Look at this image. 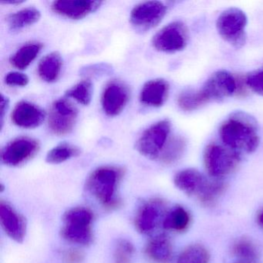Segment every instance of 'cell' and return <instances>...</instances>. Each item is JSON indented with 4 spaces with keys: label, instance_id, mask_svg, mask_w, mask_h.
I'll list each match as a JSON object with an SVG mask.
<instances>
[{
    "label": "cell",
    "instance_id": "cell-13",
    "mask_svg": "<svg viewBox=\"0 0 263 263\" xmlns=\"http://www.w3.org/2000/svg\"><path fill=\"white\" fill-rule=\"evenodd\" d=\"M101 2L93 0H59L55 1L52 9L61 16L72 20H81L96 11Z\"/></svg>",
    "mask_w": 263,
    "mask_h": 263
},
{
    "label": "cell",
    "instance_id": "cell-25",
    "mask_svg": "<svg viewBox=\"0 0 263 263\" xmlns=\"http://www.w3.org/2000/svg\"><path fill=\"white\" fill-rule=\"evenodd\" d=\"M185 141L181 137H174L167 141L159 159L166 164L175 162L181 158L185 149Z\"/></svg>",
    "mask_w": 263,
    "mask_h": 263
},
{
    "label": "cell",
    "instance_id": "cell-38",
    "mask_svg": "<svg viewBox=\"0 0 263 263\" xmlns=\"http://www.w3.org/2000/svg\"><path fill=\"white\" fill-rule=\"evenodd\" d=\"M258 221L261 223V226H263V212L258 216Z\"/></svg>",
    "mask_w": 263,
    "mask_h": 263
},
{
    "label": "cell",
    "instance_id": "cell-26",
    "mask_svg": "<svg viewBox=\"0 0 263 263\" xmlns=\"http://www.w3.org/2000/svg\"><path fill=\"white\" fill-rule=\"evenodd\" d=\"M209 261L207 249L201 245H192L180 254L177 263H208Z\"/></svg>",
    "mask_w": 263,
    "mask_h": 263
},
{
    "label": "cell",
    "instance_id": "cell-19",
    "mask_svg": "<svg viewBox=\"0 0 263 263\" xmlns=\"http://www.w3.org/2000/svg\"><path fill=\"white\" fill-rule=\"evenodd\" d=\"M61 235L64 239L82 246L90 245L93 241V232L90 224L64 223Z\"/></svg>",
    "mask_w": 263,
    "mask_h": 263
},
{
    "label": "cell",
    "instance_id": "cell-27",
    "mask_svg": "<svg viewBox=\"0 0 263 263\" xmlns=\"http://www.w3.org/2000/svg\"><path fill=\"white\" fill-rule=\"evenodd\" d=\"M66 95L83 105H88L93 95V84L90 80L81 81L70 88Z\"/></svg>",
    "mask_w": 263,
    "mask_h": 263
},
{
    "label": "cell",
    "instance_id": "cell-1",
    "mask_svg": "<svg viewBox=\"0 0 263 263\" xmlns=\"http://www.w3.org/2000/svg\"><path fill=\"white\" fill-rule=\"evenodd\" d=\"M220 138L226 147L241 154L252 153L259 144L256 121L244 112H235L221 124Z\"/></svg>",
    "mask_w": 263,
    "mask_h": 263
},
{
    "label": "cell",
    "instance_id": "cell-6",
    "mask_svg": "<svg viewBox=\"0 0 263 263\" xmlns=\"http://www.w3.org/2000/svg\"><path fill=\"white\" fill-rule=\"evenodd\" d=\"M241 154L226 146L211 144L206 147L204 160L206 169L211 176H224L230 173L239 162Z\"/></svg>",
    "mask_w": 263,
    "mask_h": 263
},
{
    "label": "cell",
    "instance_id": "cell-23",
    "mask_svg": "<svg viewBox=\"0 0 263 263\" xmlns=\"http://www.w3.org/2000/svg\"><path fill=\"white\" fill-rule=\"evenodd\" d=\"M190 217L184 208H174L164 218L163 227L166 229L175 231H183L189 226Z\"/></svg>",
    "mask_w": 263,
    "mask_h": 263
},
{
    "label": "cell",
    "instance_id": "cell-14",
    "mask_svg": "<svg viewBox=\"0 0 263 263\" xmlns=\"http://www.w3.org/2000/svg\"><path fill=\"white\" fill-rule=\"evenodd\" d=\"M0 222L9 237L17 242H22L26 235V222L23 216L11 206L0 204Z\"/></svg>",
    "mask_w": 263,
    "mask_h": 263
},
{
    "label": "cell",
    "instance_id": "cell-2",
    "mask_svg": "<svg viewBox=\"0 0 263 263\" xmlns=\"http://www.w3.org/2000/svg\"><path fill=\"white\" fill-rule=\"evenodd\" d=\"M237 88L234 77L226 70L214 73L200 90L180 95L178 104L184 111H192L210 101H220L232 96Z\"/></svg>",
    "mask_w": 263,
    "mask_h": 263
},
{
    "label": "cell",
    "instance_id": "cell-22",
    "mask_svg": "<svg viewBox=\"0 0 263 263\" xmlns=\"http://www.w3.org/2000/svg\"><path fill=\"white\" fill-rule=\"evenodd\" d=\"M42 47V44L39 43L25 44L13 54L10 59V63L16 68L24 70L37 58Z\"/></svg>",
    "mask_w": 263,
    "mask_h": 263
},
{
    "label": "cell",
    "instance_id": "cell-37",
    "mask_svg": "<svg viewBox=\"0 0 263 263\" xmlns=\"http://www.w3.org/2000/svg\"><path fill=\"white\" fill-rule=\"evenodd\" d=\"M236 263H255L254 260H240Z\"/></svg>",
    "mask_w": 263,
    "mask_h": 263
},
{
    "label": "cell",
    "instance_id": "cell-11",
    "mask_svg": "<svg viewBox=\"0 0 263 263\" xmlns=\"http://www.w3.org/2000/svg\"><path fill=\"white\" fill-rule=\"evenodd\" d=\"M128 100L127 87L122 83L112 81L106 86L102 93L103 110L108 116H117L124 110Z\"/></svg>",
    "mask_w": 263,
    "mask_h": 263
},
{
    "label": "cell",
    "instance_id": "cell-17",
    "mask_svg": "<svg viewBox=\"0 0 263 263\" xmlns=\"http://www.w3.org/2000/svg\"><path fill=\"white\" fill-rule=\"evenodd\" d=\"M169 85L164 80L148 81L144 84L140 95L142 104L149 107H161L167 100Z\"/></svg>",
    "mask_w": 263,
    "mask_h": 263
},
{
    "label": "cell",
    "instance_id": "cell-36",
    "mask_svg": "<svg viewBox=\"0 0 263 263\" xmlns=\"http://www.w3.org/2000/svg\"><path fill=\"white\" fill-rule=\"evenodd\" d=\"M1 3H4L6 4H22L23 1H18V0H7V1H1Z\"/></svg>",
    "mask_w": 263,
    "mask_h": 263
},
{
    "label": "cell",
    "instance_id": "cell-29",
    "mask_svg": "<svg viewBox=\"0 0 263 263\" xmlns=\"http://www.w3.org/2000/svg\"><path fill=\"white\" fill-rule=\"evenodd\" d=\"M93 221V214L85 208H74L66 212L64 215V223H81L90 224Z\"/></svg>",
    "mask_w": 263,
    "mask_h": 263
},
{
    "label": "cell",
    "instance_id": "cell-31",
    "mask_svg": "<svg viewBox=\"0 0 263 263\" xmlns=\"http://www.w3.org/2000/svg\"><path fill=\"white\" fill-rule=\"evenodd\" d=\"M246 84L255 93L263 96V70L250 75L246 80Z\"/></svg>",
    "mask_w": 263,
    "mask_h": 263
},
{
    "label": "cell",
    "instance_id": "cell-15",
    "mask_svg": "<svg viewBox=\"0 0 263 263\" xmlns=\"http://www.w3.org/2000/svg\"><path fill=\"white\" fill-rule=\"evenodd\" d=\"M45 119L44 110L27 101L18 103L12 113V121L23 128H36Z\"/></svg>",
    "mask_w": 263,
    "mask_h": 263
},
{
    "label": "cell",
    "instance_id": "cell-5",
    "mask_svg": "<svg viewBox=\"0 0 263 263\" xmlns=\"http://www.w3.org/2000/svg\"><path fill=\"white\" fill-rule=\"evenodd\" d=\"M170 132L171 122L168 120H162L152 124L138 138L137 150L146 158H159L168 141Z\"/></svg>",
    "mask_w": 263,
    "mask_h": 263
},
{
    "label": "cell",
    "instance_id": "cell-35",
    "mask_svg": "<svg viewBox=\"0 0 263 263\" xmlns=\"http://www.w3.org/2000/svg\"><path fill=\"white\" fill-rule=\"evenodd\" d=\"M8 108L9 99L2 95L0 98V122H1V127H2L4 125V117H5Z\"/></svg>",
    "mask_w": 263,
    "mask_h": 263
},
{
    "label": "cell",
    "instance_id": "cell-8",
    "mask_svg": "<svg viewBox=\"0 0 263 263\" xmlns=\"http://www.w3.org/2000/svg\"><path fill=\"white\" fill-rule=\"evenodd\" d=\"M166 7L158 1L138 4L130 13V23L138 31L144 32L156 27L165 16Z\"/></svg>",
    "mask_w": 263,
    "mask_h": 263
},
{
    "label": "cell",
    "instance_id": "cell-30",
    "mask_svg": "<svg viewBox=\"0 0 263 263\" xmlns=\"http://www.w3.org/2000/svg\"><path fill=\"white\" fill-rule=\"evenodd\" d=\"M233 251L235 255L241 258V260H254L256 258V250L253 245L248 240L238 241L234 246Z\"/></svg>",
    "mask_w": 263,
    "mask_h": 263
},
{
    "label": "cell",
    "instance_id": "cell-20",
    "mask_svg": "<svg viewBox=\"0 0 263 263\" xmlns=\"http://www.w3.org/2000/svg\"><path fill=\"white\" fill-rule=\"evenodd\" d=\"M62 58L58 52L44 57L38 66V73L43 81L52 83L56 81L62 69Z\"/></svg>",
    "mask_w": 263,
    "mask_h": 263
},
{
    "label": "cell",
    "instance_id": "cell-32",
    "mask_svg": "<svg viewBox=\"0 0 263 263\" xmlns=\"http://www.w3.org/2000/svg\"><path fill=\"white\" fill-rule=\"evenodd\" d=\"M5 82L7 85L13 87H25L28 84L29 78L24 73L10 72L6 76Z\"/></svg>",
    "mask_w": 263,
    "mask_h": 263
},
{
    "label": "cell",
    "instance_id": "cell-34",
    "mask_svg": "<svg viewBox=\"0 0 263 263\" xmlns=\"http://www.w3.org/2000/svg\"><path fill=\"white\" fill-rule=\"evenodd\" d=\"M66 262L79 263L82 261L83 255L78 251H69L64 255Z\"/></svg>",
    "mask_w": 263,
    "mask_h": 263
},
{
    "label": "cell",
    "instance_id": "cell-10",
    "mask_svg": "<svg viewBox=\"0 0 263 263\" xmlns=\"http://www.w3.org/2000/svg\"><path fill=\"white\" fill-rule=\"evenodd\" d=\"M39 149L36 140L28 137H21L9 143L2 152L1 158L4 164L17 166L33 156Z\"/></svg>",
    "mask_w": 263,
    "mask_h": 263
},
{
    "label": "cell",
    "instance_id": "cell-3",
    "mask_svg": "<svg viewBox=\"0 0 263 263\" xmlns=\"http://www.w3.org/2000/svg\"><path fill=\"white\" fill-rule=\"evenodd\" d=\"M122 174V170L117 167H99L87 178V191L105 207H118L121 201L115 194Z\"/></svg>",
    "mask_w": 263,
    "mask_h": 263
},
{
    "label": "cell",
    "instance_id": "cell-18",
    "mask_svg": "<svg viewBox=\"0 0 263 263\" xmlns=\"http://www.w3.org/2000/svg\"><path fill=\"white\" fill-rule=\"evenodd\" d=\"M145 254L155 263H168L172 256V247L167 235L161 234L151 239L145 248Z\"/></svg>",
    "mask_w": 263,
    "mask_h": 263
},
{
    "label": "cell",
    "instance_id": "cell-4",
    "mask_svg": "<svg viewBox=\"0 0 263 263\" xmlns=\"http://www.w3.org/2000/svg\"><path fill=\"white\" fill-rule=\"evenodd\" d=\"M247 17L238 8H229L221 13L217 20V29L220 36L235 48H241L246 44Z\"/></svg>",
    "mask_w": 263,
    "mask_h": 263
},
{
    "label": "cell",
    "instance_id": "cell-7",
    "mask_svg": "<svg viewBox=\"0 0 263 263\" xmlns=\"http://www.w3.org/2000/svg\"><path fill=\"white\" fill-rule=\"evenodd\" d=\"M187 41V27L181 21H175L157 33L152 40V44L158 51L172 53L185 48Z\"/></svg>",
    "mask_w": 263,
    "mask_h": 263
},
{
    "label": "cell",
    "instance_id": "cell-16",
    "mask_svg": "<svg viewBox=\"0 0 263 263\" xmlns=\"http://www.w3.org/2000/svg\"><path fill=\"white\" fill-rule=\"evenodd\" d=\"M162 204L161 201H148L138 211L135 218V226L141 233L147 234L152 232L156 227L161 216Z\"/></svg>",
    "mask_w": 263,
    "mask_h": 263
},
{
    "label": "cell",
    "instance_id": "cell-28",
    "mask_svg": "<svg viewBox=\"0 0 263 263\" xmlns=\"http://www.w3.org/2000/svg\"><path fill=\"white\" fill-rule=\"evenodd\" d=\"M135 253V247L130 241L120 239L115 246L114 252L115 263H130Z\"/></svg>",
    "mask_w": 263,
    "mask_h": 263
},
{
    "label": "cell",
    "instance_id": "cell-12",
    "mask_svg": "<svg viewBox=\"0 0 263 263\" xmlns=\"http://www.w3.org/2000/svg\"><path fill=\"white\" fill-rule=\"evenodd\" d=\"M174 181L180 190L187 195H196L198 199L204 195L212 182L195 169H185L178 172Z\"/></svg>",
    "mask_w": 263,
    "mask_h": 263
},
{
    "label": "cell",
    "instance_id": "cell-33",
    "mask_svg": "<svg viewBox=\"0 0 263 263\" xmlns=\"http://www.w3.org/2000/svg\"><path fill=\"white\" fill-rule=\"evenodd\" d=\"M111 72V68L107 65L104 64H99V65H93L91 67H87L84 68L81 73L87 76H102V75L108 74Z\"/></svg>",
    "mask_w": 263,
    "mask_h": 263
},
{
    "label": "cell",
    "instance_id": "cell-24",
    "mask_svg": "<svg viewBox=\"0 0 263 263\" xmlns=\"http://www.w3.org/2000/svg\"><path fill=\"white\" fill-rule=\"evenodd\" d=\"M80 154L81 150L79 147L64 143L51 149L47 153L46 161L50 164H61L70 158L78 156Z\"/></svg>",
    "mask_w": 263,
    "mask_h": 263
},
{
    "label": "cell",
    "instance_id": "cell-21",
    "mask_svg": "<svg viewBox=\"0 0 263 263\" xmlns=\"http://www.w3.org/2000/svg\"><path fill=\"white\" fill-rule=\"evenodd\" d=\"M41 12L34 7H28L20 10L7 17L10 30L18 31L36 24L41 18Z\"/></svg>",
    "mask_w": 263,
    "mask_h": 263
},
{
    "label": "cell",
    "instance_id": "cell-9",
    "mask_svg": "<svg viewBox=\"0 0 263 263\" xmlns=\"http://www.w3.org/2000/svg\"><path fill=\"white\" fill-rule=\"evenodd\" d=\"M78 118V110L68 101L60 99L55 101L50 110L49 127L57 135L70 133Z\"/></svg>",
    "mask_w": 263,
    "mask_h": 263
}]
</instances>
